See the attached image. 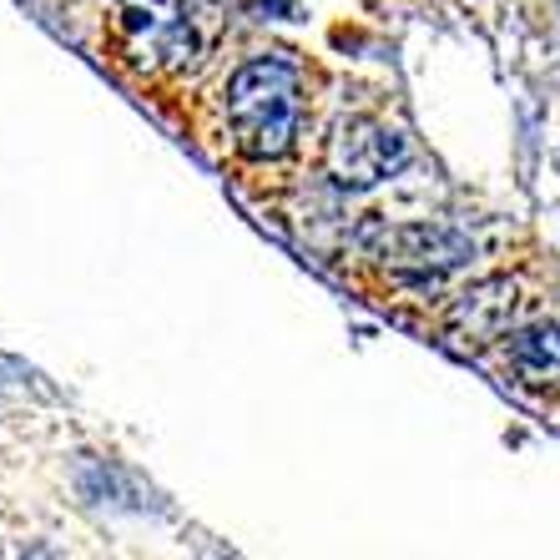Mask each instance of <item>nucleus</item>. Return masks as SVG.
I'll return each mask as SVG.
<instances>
[{"instance_id":"obj_2","label":"nucleus","mask_w":560,"mask_h":560,"mask_svg":"<svg viewBox=\"0 0 560 560\" xmlns=\"http://www.w3.org/2000/svg\"><path fill=\"white\" fill-rule=\"evenodd\" d=\"M228 0H121V46L147 71H183L218 40Z\"/></svg>"},{"instance_id":"obj_5","label":"nucleus","mask_w":560,"mask_h":560,"mask_svg":"<svg viewBox=\"0 0 560 560\" xmlns=\"http://www.w3.org/2000/svg\"><path fill=\"white\" fill-rule=\"evenodd\" d=\"M515 308H521L515 283H510V278H485V283H475L465 299L455 303V318H450V324H455V334L465 343H490V339H500V334H510Z\"/></svg>"},{"instance_id":"obj_3","label":"nucleus","mask_w":560,"mask_h":560,"mask_svg":"<svg viewBox=\"0 0 560 560\" xmlns=\"http://www.w3.org/2000/svg\"><path fill=\"white\" fill-rule=\"evenodd\" d=\"M409 162V137L405 131L384 127V121H369V117H349L334 127L328 137V152H324V167L328 177L349 192H364V187L384 183L394 172Z\"/></svg>"},{"instance_id":"obj_4","label":"nucleus","mask_w":560,"mask_h":560,"mask_svg":"<svg viewBox=\"0 0 560 560\" xmlns=\"http://www.w3.org/2000/svg\"><path fill=\"white\" fill-rule=\"evenodd\" d=\"M364 248L369 258H378L394 273L434 278L469 258V237L450 233V228H430V222H374V228H364Z\"/></svg>"},{"instance_id":"obj_6","label":"nucleus","mask_w":560,"mask_h":560,"mask_svg":"<svg viewBox=\"0 0 560 560\" xmlns=\"http://www.w3.org/2000/svg\"><path fill=\"white\" fill-rule=\"evenodd\" d=\"M505 353L521 384H560V324H535L510 334Z\"/></svg>"},{"instance_id":"obj_1","label":"nucleus","mask_w":560,"mask_h":560,"mask_svg":"<svg viewBox=\"0 0 560 560\" xmlns=\"http://www.w3.org/2000/svg\"><path fill=\"white\" fill-rule=\"evenodd\" d=\"M228 121H233L237 152L273 162L293 152L303 127V86L299 71L278 56H258L228 81Z\"/></svg>"}]
</instances>
